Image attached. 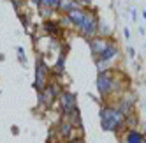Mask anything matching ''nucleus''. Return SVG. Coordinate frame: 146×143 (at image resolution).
<instances>
[{"label":"nucleus","instance_id":"obj_1","mask_svg":"<svg viewBox=\"0 0 146 143\" xmlns=\"http://www.w3.org/2000/svg\"><path fill=\"white\" fill-rule=\"evenodd\" d=\"M95 83H97V92L102 99H109V97H114V96L118 99L123 92L129 90V78L125 76L121 71L111 69V67L99 71Z\"/></svg>","mask_w":146,"mask_h":143},{"label":"nucleus","instance_id":"obj_2","mask_svg":"<svg viewBox=\"0 0 146 143\" xmlns=\"http://www.w3.org/2000/svg\"><path fill=\"white\" fill-rule=\"evenodd\" d=\"M99 117H100L102 131L114 132V134H121L125 131V117L120 113V110L114 104H109V103L102 104L100 111H99Z\"/></svg>","mask_w":146,"mask_h":143},{"label":"nucleus","instance_id":"obj_3","mask_svg":"<svg viewBox=\"0 0 146 143\" xmlns=\"http://www.w3.org/2000/svg\"><path fill=\"white\" fill-rule=\"evenodd\" d=\"M100 32V18H99V13L97 9H92L88 7L86 9V14H85V19H83V23L78 30V34L83 35L86 41L92 39V37H97Z\"/></svg>","mask_w":146,"mask_h":143},{"label":"nucleus","instance_id":"obj_4","mask_svg":"<svg viewBox=\"0 0 146 143\" xmlns=\"http://www.w3.org/2000/svg\"><path fill=\"white\" fill-rule=\"evenodd\" d=\"M62 92H64V88H62V85L58 83V80L48 81L46 88L37 92V103H39V106H42L46 110L51 108L53 104H56V99L60 97Z\"/></svg>","mask_w":146,"mask_h":143},{"label":"nucleus","instance_id":"obj_5","mask_svg":"<svg viewBox=\"0 0 146 143\" xmlns=\"http://www.w3.org/2000/svg\"><path fill=\"white\" fill-rule=\"evenodd\" d=\"M120 55V48H118V43L114 39L109 41L108 48L104 49V51L95 58V65L99 71H104V69H109V64L113 62V60H116Z\"/></svg>","mask_w":146,"mask_h":143},{"label":"nucleus","instance_id":"obj_6","mask_svg":"<svg viewBox=\"0 0 146 143\" xmlns=\"http://www.w3.org/2000/svg\"><path fill=\"white\" fill-rule=\"evenodd\" d=\"M49 81V65L46 64L44 57L40 55L37 60H35V80H34V88L37 92L44 90L46 85Z\"/></svg>","mask_w":146,"mask_h":143},{"label":"nucleus","instance_id":"obj_7","mask_svg":"<svg viewBox=\"0 0 146 143\" xmlns=\"http://www.w3.org/2000/svg\"><path fill=\"white\" fill-rule=\"evenodd\" d=\"M56 104L60 108V113L67 115L69 111L78 108V96L74 94V92H70V90H64L60 94V97L56 99Z\"/></svg>","mask_w":146,"mask_h":143},{"label":"nucleus","instance_id":"obj_8","mask_svg":"<svg viewBox=\"0 0 146 143\" xmlns=\"http://www.w3.org/2000/svg\"><path fill=\"white\" fill-rule=\"evenodd\" d=\"M113 37H102V35H97V37H92V39H88V46H90V51H92V57L93 58H97L104 49L108 48V44H109V41H111Z\"/></svg>","mask_w":146,"mask_h":143},{"label":"nucleus","instance_id":"obj_9","mask_svg":"<svg viewBox=\"0 0 146 143\" xmlns=\"http://www.w3.org/2000/svg\"><path fill=\"white\" fill-rule=\"evenodd\" d=\"M85 14H86V7H76V9H72L70 13H67L65 16L69 18V21H70V27L76 30H79V27H81V23H83V19H85Z\"/></svg>","mask_w":146,"mask_h":143},{"label":"nucleus","instance_id":"obj_10","mask_svg":"<svg viewBox=\"0 0 146 143\" xmlns=\"http://www.w3.org/2000/svg\"><path fill=\"white\" fill-rule=\"evenodd\" d=\"M120 143H144L143 132L137 129H125L120 134Z\"/></svg>","mask_w":146,"mask_h":143},{"label":"nucleus","instance_id":"obj_11","mask_svg":"<svg viewBox=\"0 0 146 143\" xmlns=\"http://www.w3.org/2000/svg\"><path fill=\"white\" fill-rule=\"evenodd\" d=\"M42 28H44V32L48 35H51V37H60L62 35V30H64V28H62V25H60V21H58V19H55V18L44 19Z\"/></svg>","mask_w":146,"mask_h":143},{"label":"nucleus","instance_id":"obj_12","mask_svg":"<svg viewBox=\"0 0 146 143\" xmlns=\"http://www.w3.org/2000/svg\"><path fill=\"white\" fill-rule=\"evenodd\" d=\"M55 129H56L58 136H60L62 140H67V138H69V134L72 132V129H74V126H72L67 118L60 117V120H58V124H56V127H55Z\"/></svg>","mask_w":146,"mask_h":143},{"label":"nucleus","instance_id":"obj_13","mask_svg":"<svg viewBox=\"0 0 146 143\" xmlns=\"http://www.w3.org/2000/svg\"><path fill=\"white\" fill-rule=\"evenodd\" d=\"M62 117L67 118L74 127H83V118H81V113H79V110H78V108H76V110H72V111H69L67 115H62Z\"/></svg>","mask_w":146,"mask_h":143},{"label":"nucleus","instance_id":"obj_14","mask_svg":"<svg viewBox=\"0 0 146 143\" xmlns=\"http://www.w3.org/2000/svg\"><path fill=\"white\" fill-rule=\"evenodd\" d=\"M76 7H79L78 0H60L58 13H60V14H67V13L72 11V9H76Z\"/></svg>","mask_w":146,"mask_h":143},{"label":"nucleus","instance_id":"obj_15","mask_svg":"<svg viewBox=\"0 0 146 143\" xmlns=\"http://www.w3.org/2000/svg\"><path fill=\"white\" fill-rule=\"evenodd\" d=\"M137 124H139V115L137 113H134V115L125 118V129H137Z\"/></svg>","mask_w":146,"mask_h":143},{"label":"nucleus","instance_id":"obj_16","mask_svg":"<svg viewBox=\"0 0 146 143\" xmlns=\"http://www.w3.org/2000/svg\"><path fill=\"white\" fill-rule=\"evenodd\" d=\"M37 9H39V14L42 16L44 19H51V18H53V14H55V11H53V9L44 7V5H39Z\"/></svg>","mask_w":146,"mask_h":143},{"label":"nucleus","instance_id":"obj_17","mask_svg":"<svg viewBox=\"0 0 146 143\" xmlns=\"http://www.w3.org/2000/svg\"><path fill=\"white\" fill-rule=\"evenodd\" d=\"M16 53H18V60H19V64H21V65H27L28 62H27V55H25L23 46H18V48H16Z\"/></svg>","mask_w":146,"mask_h":143},{"label":"nucleus","instance_id":"obj_18","mask_svg":"<svg viewBox=\"0 0 146 143\" xmlns=\"http://www.w3.org/2000/svg\"><path fill=\"white\" fill-rule=\"evenodd\" d=\"M27 16H28V14H19V19H21V23H23V27H25V28H28V23H30Z\"/></svg>","mask_w":146,"mask_h":143},{"label":"nucleus","instance_id":"obj_19","mask_svg":"<svg viewBox=\"0 0 146 143\" xmlns=\"http://www.w3.org/2000/svg\"><path fill=\"white\" fill-rule=\"evenodd\" d=\"M78 4H79L81 7H86V9H88V7L92 5V0H78Z\"/></svg>","mask_w":146,"mask_h":143},{"label":"nucleus","instance_id":"obj_20","mask_svg":"<svg viewBox=\"0 0 146 143\" xmlns=\"http://www.w3.org/2000/svg\"><path fill=\"white\" fill-rule=\"evenodd\" d=\"M123 35H125V39H130V32H129V28H123Z\"/></svg>","mask_w":146,"mask_h":143},{"label":"nucleus","instance_id":"obj_21","mask_svg":"<svg viewBox=\"0 0 146 143\" xmlns=\"http://www.w3.org/2000/svg\"><path fill=\"white\" fill-rule=\"evenodd\" d=\"M130 14H132V19H134V21H135V19H137V16H135V14H137V11H135L134 7L130 9Z\"/></svg>","mask_w":146,"mask_h":143},{"label":"nucleus","instance_id":"obj_22","mask_svg":"<svg viewBox=\"0 0 146 143\" xmlns=\"http://www.w3.org/2000/svg\"><path fill=\"white\" fill-rule=\"evenodd\" d=\"M65 143H86L85 138H81V140H72V141H65Z\"/></svg>","mask_w":146,"mask_h":143},{"label":"nucleus","instance_id":"obj_23","mask_svg":"<svg viewBox=\"0 0 146 143\" xmlns=\"http://www.w3.org/2000/svg\"><path fill=\"white\" fill-rule=\"evenodd\" d=\"M129 55H130V58H134V57H135V49H134V48H130V46H129Z\"/></svg>","mask_w":146,"mask_h":143},{"label":"nucleus","instance_id":"obj_24","mask_svg":"<svg viewBox=\"0 0 146 143\" xmlns=\"http://www.w3.org/2000/svg\"><path fill=\"white\" fill-rule=\"evenodd\" d=\"M143 138H144V143H146V126H144V131H143Z\"/></svg>","mask_w":146,"mask_h":143}]
</instances>
